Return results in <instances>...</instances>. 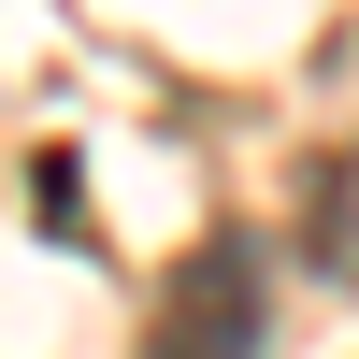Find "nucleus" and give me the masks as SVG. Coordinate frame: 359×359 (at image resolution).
<instances>
[{
    "label": "nucleus",
    "instance_id": "1",
    "mask_svg": "<svg viewBox=\"0 0 359 359\" xmlns=\"http://www.w3.org/2000/svg\"><path fill=\"white\" fill-rule=\"evenodd\" d=\"M259 331H273L259 245H245V230H201V245L172 259L158 316H144V359H259Z\"/></svg>",
    "mask_w": 359,
    "mask_h": 359
},
{
    "label": "nucleus",
    "instance_id": "2",
    "mask_svg": "<svg viewBox=\"0 0 359 359\" xmlns=\"http://www.w3.org/2000/svg\"><path fill=\"white\" fill-rule=\"evenodd\" d=\"M302 259L331 287H359V130L316 144V172H302Z\"/></svg>",
    "mask_w": 359,
    "mask_h": 359
}]
</instances>
